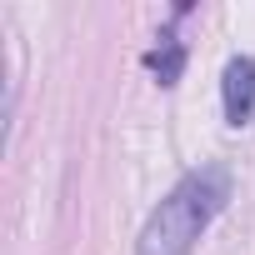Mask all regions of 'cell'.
I'll return each instance as SVG.
<instances>
[{
	"mask_svg": "<svg viewBox=\"0 0 255 255\" xmlns=\"http://www.w3.org/2000/svg\"><path fill=\"white\" fill-rule=\"evenodd\" d=\"M225 205H230V170L225 165H200V170L180 175V185L150 210L135 255H190Z\"/></svg>",
	"mask_w": 255,
	"mask_h": 255,
	"instance_id": "cell-1",
	"label": "cell"
},
{
	"mask_svg": "<svg viewBox=\"0 0 255 255\" xmlns=\"http://www.w3.org/2000/svg\"><path fill=\"white\" fill-rule=\"evenodd\" d=\"M220 100H225V120H230V125H245V120L255 115V60H250V55H235V60L225 65Z\"/></svg>",
	"mask_w": 255,
	"mask_h": 255,
	"instance_id": "cell-2",
	"label": "cell"
},
{
	"mask_svg": "<svg viewBox=\"0 0 255 255\" xmlns=\"http://www.w3.org/2000/svg\"><path fill=\"white\" fill-rule=\"evenodd\" d=\"M145 65H150V75H155L160 85H175L180 70H185V40H175V30H165V35L145 50Z\"/></svg>",
	"mask_w": 255,
	"mask_h": 255,
	"instance_id": "cell-3",
	"label": "cell"
}]
</instances>
